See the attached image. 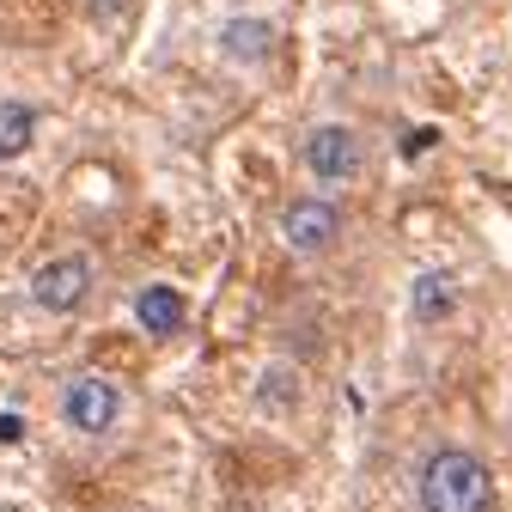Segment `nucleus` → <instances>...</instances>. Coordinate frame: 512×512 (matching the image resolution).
Instances as JSON below:
<instances>
[{
	"mask_svg": "<svg viewBox=\"0 0 512 512\" xmlns=\"http://www.w3.org/2000/svg\"><path fill=\"white\" fill-rule=\"evenodd\" d=\"M415 506L421 512H494V470L470 445H433L415 464Z\"/></svg>",
	"mask_w": 512,
	"mask_h": 512,
	"instance_id": "nucleus-1",
	"label": "nucleus"
},
{
	"mask_svg": "<svg viewBox=\"0 0 512 512\" xmlns=\"http://www.w3.org/2000/svg\"><path fill=\"white\" fill-rule=\"evenodd\" d=\"M55 409H61V427H68V433H80V439H104V433L122 427L128 397H122V384H116L110 372H74L68 384H61Z\"/></svg>",
	"mask_w": 512,
	"mask_h": 512,
	"instance_id": "nucleus-2",
	"label": "nucleus"
},
{
	"mask_svg": "<svg viewBox=\"0 0 512 512\" xmlns=\"http://www.w3.org/2000/svg\"><path fill=\"white\" fill-rule=\"evenodd\" d=\"M299 165L317 183L342 189V183H354L366 171V135L354 122H317V128H305V141H299Z\"/></svg>",
	"mask_w": 512,
	"mask_h": 512,
	"instance_id": "nucleus-3",
	"label": "nucleus"
},
{
	"mask_svg": "<svg viewBox=\"0 0 512 512\" xmlns=\"http://www.w3.org/2000/svg\"><path fill=\"white\" fill-rule=\"evenodd\" d=\"M92 293V256L86 250H61V256H43L31 269V305L49 311V317H68L80 311Z\"/></svg>",
	"mask_w": 512,
	"mask_h": 512,
	"instance_id": "nucleus-4",
	"label": "nucleus"
},
{
	"mask_svg": "<svg viewBox=\"0 0 512 512\" xmlns=\"http://www.w3.org/2000/svg\"><path fill=\"white\" fill-rule=\"evenodd\" d=\"M281 244L293 256H330L342 244V208L324 196H299L281 208Z\"/></svg>",
	"mask_w": 512,
	"mask_h": 512,
	"instance_id": "nucleus-5",
	"label": "nucleus"
},
{
	"mask_svg": "<svg viewBox=\"0 0 512 512\" xmlns=\"http://www.w3.org/2000/svg\"><path fill=\"white\" fill-rule=\"evenodd\" d=\"M214 43H220V55L232 61V68H263V61L275 55V25L256 19V13H232Z\"/></svg>",
	"mask_w": 512,
	"mask_h": 512,
	"instance_id": "nucleus-6",
	"label": "nucleus"
},
{
	"mask_svg": "<svg viewBox=\"0 0 512 512\" xmlns=\"http://www.w3.org/2000/svg\"><path fill=\"white\" fill-rule=\"evenodd\" d=\"M183 317H189V299L177 293V287H165V281H153V287H141L135 293V324L147 330V336H177L183 330Z\"/></svg>",
	"mask_w": 512,
	"mask_h": 512,
	"instance_id": "nucleus-7",
	"label": "nucleus"
},
{
	"mask_svg": "<svg viewBox=\"0 0 512 512\" xmlns=\"http://www.w3.org/2000/svg\"><path fill=\"white\" fill-rule=\"evenodd\" d=\"M409 311L421 317V324H445V317L458 311V281L445 275V269H421L409 281Z\"/></svg>",
	"mask_w": 512,
	"mask_h": 512,
	"instance_id": "nucleus-8",
	"label": "nucleus"
},
{
	"mask_svg": "<svg viewBox=\"0 0 512 512\" xmlns=\"http://www.w3.org/2000/svg\"><path fill=\"white\" fill-rule=\"evenodd\" d=\"M250 397H256V409H263V415H293L299 397H305V384H299L293 366H263V378H256Z\"/></svg>",
	"mask_w": 512,
	"mask_h": 512,
	"instance_id": "nucleus-9",
	"label": "nucleus"
},
{
	"mask_svg": "<svg viewBox=\"0 0 512 512\" xmlns=\"http://www.w3.org/2000/svg\"><path fill=\"white\" fill-rule=\"evenodd\" d=\"M37 141V110L31 104H0V159H25Z\"/></svg>",
	"mask_w": 512,
	"mask_h": 512,
	"instance_id": "nucleus-10",
	"label": "nucleus"
},
{
	"mask_svg": "<svg viewBox=\"0 0 512 512\" xmlns=\"http://www.w3.org/2000/svg\"><path fill=\"white\" fill-rule=\"evenodd\" d=\"M25 439V421L19 415H0V445H19Z\"/></svg>",
	"mask_w": 512,
	"mask_h": 512,
	"instance_id": "nucleus-11",
	"label": "nucleus"
},
{
	"mask_svg": "<svg viewBox=\"0 0 512 512\" xmlns=\"http://www.w3.org/2000/svg\"><path fill=\"white\" fill-rule=\"evenodd\" d=\"M86 7H92V19H122L128 0H86Z\"/></svg>",
	"mask_w": 512,
	"mask_h": 512,
	"instance_id": "nucleus-12",
	"label": "nucleus"
}]
</instances>
